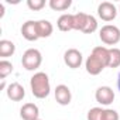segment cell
Listing matches in <instances>:
<instances>
[{"label":"cell","instance_id":"obj_1","mask_svg":"<svg viewBox=\"0 0 120 120\" xmlns=\"http://www.w3.org/2000/svg\"><path fill=\"white\" fill-rule=\"evenodd\" d=\"M86 72L90 75H99L106 67H109V48L106 47H95L92 54L88 56L86 62Z\"/></svg>","mask_w":120,"mask_h":120},{"label":"cell","instance_id":"obj_2","mask_svg":"<svg viewBox=\"0 0 120 120\" xmlns=\"http://www.w3.org/2000/svg\"><path fill=\"white\" fill-rule=\"evenodd\" d=\"M30 86L31 92L37 99H44L49 95L51 86H49V79L45 72H37L31 76L30 79Z\"/></svg>","mask_w":120,"mask_h":120},{"label":"cell","instance_id":"obj_3","mask_svg":"<svg viewBox=\"0 0 120 120\" xmlns=\"http://www.w3.org/2000/svg\"><path fill=\"white\" fill-rule=\"evenodd\" d=\"M41 62H42V55L35 48H30V49H27L23 54L21 64H23V67L27 71H35V69H38L40 65H41Z\"/></svg>","mask_w":120,"mask_h":120},{"label":"cell","instance_id":"obj_4","mask_svg":"<svg viewBox=\"0 0 120 120\" xmlns=\"http://www.w3.org/2000/svg\"><path fill=\"white\" fill-rule=\"evenodd\" d=\"M99 37H100L103 44H106V45H116L120 41V30L116 26L106 24V26H103L100 28Z\"/></svg>","mask_w":120,"mask_h":120},{"label":"cell","instance_id":"obj_5","mask_svg":"<svg viewBox=\"0 0 120 120\" xmlns=\"http://www.w3.org/2000/svg\"><path fill=\"white\" fill-rule=\"evenodd\" d=\"M82 61H83L82 54H81V51H78L76 48H69V49H67L65 54H64V62H65L69 68H72V69L79 68L81 64H82Z\"/></svg>","mask_w":120,"mask_h":120},{"label":"cell","instance_id":"obj_6","mask_svg":"<svg viewBox=\"0 0 120 120\" xmlns=\"http://www.w3.org/2000/svg\"><path fill=\"white\" fill-rule=\"evenodd\" d=\"M98 14L103 21H112L117 16V9L113 3L110 2H103L98 7Z\"/></svg>","mask_w":120,"mask_h":120},{"label":"cell","instance_id":"obj_7","mask_svg":"<svg viewBox=\"0 0 120 120\" xmlns=\"http://www.w3.org/2000/svg\"><path fill=\"white\" fill-rule=\"evenodd\" d=\"M95 98H96V102L103 105V106H107L110 103H113L114 100V92L110 86H100L98 88L96 93H95Z\"/></svg>","mask_w":120,"mask_h":120},{"label":"cell","instance_id":"obj_8","mask_svg":"<svg viewBox=\"0 0 120 120\" xmlns=\"http://www.w3.org/2000/svg\"><path fill=\"white\" fill-rule=\"evenodd\" d=\"M71 99H72V95H71V90L67 85H58L55 88V100L61 106L69 105Z\"/></svg>","mask_w":120,"mask_h":120},{"label":"cell","instance_id":"obj_9","mask_svg":"<svg viewBox=\"0 0 120 120\" xmlns=\"http://www.w3.org/2000/svg\"><path fill=\"white\" fill-rule=\"evenodd\" d=\"M21 34L27 41H37L40 38L37 31V21H33V20L26 21L21 27Z\"/></svg>","mask_w":120,"mask_h":120},{"label":"cell","instance_id":"obj_10","mask_svg":"<svg viewBox=\"0 0 120 120\" xmlns=\"http://www.w3.org/2000/svg\"><path fill=\"white\" fill-rule=\"evenodd\" d=\"M38 116H40V110L38 106L34 103H26L20 109V117L23 120H37L40 119Z\"/></svg>","mask_w":120,"mask_h":120},{"label":"cell","instance_id":"obj_11","mask_svg":"<svg viewBox=\"0 0 120 120\" xmlns=\"http://www.w3.org/2000/svg\"><path fill=\"white\" fill-rule=\"evenodd\" d=\"M26 96V90L19 83V82H14V83H10L9 88H7V98L13 102H20L23 100Z\"/></svg>","mask_w":120,"mask_h":120},{"label":"cell","instance_id":"obj_12","mask_svg":"<svg viewBox=\"0 0 120 120\" xmlns=\"http://www.w3.org/2000/svg\"><path fill=\"white\" fill-rule=\"evenodd\" d=\"M56 26L61 31H71L74 30V14H62L58 19Z\"/></svg>","mask_w":120,"mask_h":120},{"label":"cell","instance_id":"obj_13","mask_svg":"<svg viewBox=\"0 0 120 120\" xmlns=\"http://www.w3.org/2000/svg\"><path fill=\"white\" fill-rule=\"evenodd\" d=\"M37 31H38V37L40 38H47L52 34L54 27L48 20H38L37 21Z\"/></svg>","mask_w":120,"mask_h":120},{"label":"cell","instance_id":"obj_14","mask_svg":"<svg viewBox=\"0 0 120 120\" xmlns=\"http://www.w3.org/2000/svg\"><path fill=\"white\" fill-rule=\"evenodd\" d=\"M16 52V45L9 41V40H2L0 41V56L2 58H7L11 56Z\"/></svg>","mask_w":120,"mask_h":120},{"label":"cell","instance_id":"obj_15","mask_svg":"<svg viewBox=\"0 0 120 120\" xmlns=\"http://www.w3.org/2000/svg\"><path fill=\"white\" fill-rule=\"evenodd\" d=\"M72 2L71 0H49V7L56 11H64L71 7Z\"/></svg>","mask_w":120,"mask_h":120},{"label":"cell","instance_id":"obj_16","mask_svg":"<svg viewBox=\"0 0 120 120\" xmlns=\"http://www.w3.org/2000/svg\"><path fill=\"white\" fill-rule=\"evenodd\" d=\"M117 67H120V49L110 48L109 49V68H117Z\"/></svg>","mask_w":120,"mask_h":120},{"label":"cell","instance_id":"obj_17","mask_svg":"<svg viewBox=\"0 0 120 120\" xmlns=\"http://www.w3.org/2000/svg\"><path fill=\"white\" fill-rule=\"evenodd\" d=\"M88 20V14L86 13H76L74 14V30H79L82 31L85 24Z\"/></svg>","mask_w":120,"mask_h":120},{"label":"cell","instance_id":"obj_18","mask_svg":"<svg viewBox=\"0 0 120 120\" xmlns=\"http://www.w3.org/2000/svg\"><path fill=\"white\" fill-rule=\"evenodd\" d=\"M13 72V64L6 61V59H2L0 61V79L4 81L6 76H9Z\"/></svg>","mask_w":120,"mask_h":120},{"label":"cell","instance_id":"obj_19","mask_svg":"<svg viewBox=\"0 0 120 120\" xmlns=\"http://www.w3.org/2000/svg\"><path fill=\"white\" fill-rule=\"evenodd\" d=\"M96 30H98V21H96V19H95L92 14H88V20H86V24H85L82 33H85V34H92V33L96 31Z\"/></svg>","mask_w":120,"mask_h":120},{"label":"cell","instance_id":"obj_20","mask_svg":"<svg viewBox=\"0 0 120 120\" xmlns=\"http://www.w3.org/2000/svg\"><path fill=\"white\" fill-rule=\"evenodd\" d=\"M102 107H92L88 112V120H102V114H103Z\"/></svg>","mask_w":120,"mask_h":120},{"label":"cell","instance_id":"obj_21","mask_svg":"<svg viewBox=\"0 0 120 120\" xmlns=\"http://www.w3.org/2000/svg\"><path fill=\"white\" fill-rule=\"evenodd\" d=\"M119 113L113 109H105L102 114V120H119Z\"/></svg>","mask_w":120,"mask_h":120},{"label":"cell","instance_id":"obj_22","mask_svg":"<svg viewBox=\"0 0 120 120\" xmlns=\"http://www.w3.org/2000/svg\"><path fill=\"white\" fill-rule=\"evenodd\" d=\"M27 6L31 10L38 11V10H41L45 6V2H44V0H27Z\"/></svg>","mask_w":120,"mask_h":120},{"label":"cell","instance_id":"obj_23","mask_svg":"<svg viewBox=\"0 0 120 120\" xmlns=\"http://www.w3.org/2000/svg\"><path fill=\"white\" fill-rule=\"evenodd\" d=\"M117 88H119V90H120V74H119V78H117Z\"/></svg>","mask_w":120,"mask_h":120},{"label":"cell","instance_id":"obj_24","mask_svg":"<svg viewBox=\"0 0 120 120\" xmlns=\"http://www.w3.org/2000/svg\"><path fill=\"white\" fill-rule=\"evenodd\" d=\"M6 88V83H4V81H2V85H0V89H4Z\"/></svg>","mask_w":120,"mask_h":120},{"label":"cell","instance_id":"obj_25","mask_svg":"<svg viewBox=\"0 0 120 120\" xmlns=\"http://www.w3.org/2000/svg\"><path fill=\"white\" fill-rule=\"evenodd\" d=\"M119 11H120V6H119Z\"/></svg>","mask_w":120,"mask_h":120},{"label":"cell","instance_id":"obj_26","mask_svg":"<svg viewBox=\"0 0 120 120\" xmlns=\"http://www.w3.org/2000/svg\"><path fill=\"white\" fill-rule=\"evenodd\" d=\"M37 120H41V119H37Z\"/></svg>","mask_w":120,"mask_h":120}]
</instances>
